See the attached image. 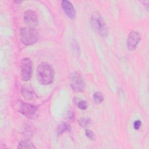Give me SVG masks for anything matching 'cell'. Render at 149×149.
Here are the masks:
<instances>
[{"instance_id": "obj_4", "label": "cell", "mask_w": 149, "mask_h": 149, "mask_svg": "<svg viewBox=\"0 0 149 149\" xmlns=\"http://www.w3.org/2000/svg\"><path fill=\"white\" fill-rule=\"evenodd\" d=\"M17 109L19 112L30 119H34L38 115V109L36 106L21 101L18 102Z\"/></svg>"}, {"instance_id": "obj_3", "label": "cell", "mask_w": 149, "mask_h": 149, "mask_svg": "<svg viewBox=\"0 0 149 149\" xmlns=\"http://www.w3.org/2000/svg\"><path fill=\"white\" fill-rule=\"evenodd\" d=\"M90 23L94 30L101 37H106L108 30L104 20L98 13H94L90 18Z\"/></svg>"}, {"instance_id": "obj_12", "label": "cell", "mask_w": 149, "mask_h": 149, "mask_svg": "<svg viewBox=\"0 0 149 149\" xmlns=\"http://www.w3.org/2000/svg\"><path fill=\"white\" fill-rule=\"evenodd\" d=\"M93 100L95 103L99 104L104 101V95L100 91H96L93 94Z\"/></svg>"}, {"instance_id": "obj_9", "label": "cell", "mask_w": 149, "mask_h": 149, "mask_svg": "<svg viewBox=\"0 0 149 149\" xmlns=\"http://www.w3.org/2000/svg\"><path fill=\"white\" fill-rule=\"evenodd\" d=\"M62 8L66 15L70 19H74L76 17V11L72 3L66 0L62 1Z\"/></svg>"}, {"instance_id": "obj_1", "label": "cell", "mask_w": 149, "mask_h": 149, "mask_svg": "<svg viewBox=\"0 0 149 149\" xmlns=\"http://www.w3.org/2000/svg\"><path fill=\"white\" fill-rule=\"evenodd\" d=\"M54 70L52 66L47 62H42L37 68V78L41 84H51L54 78Z\"/></svg>"}, {"instance_id": "obj_6", "label": "cell", "mask_w": 149, "mask_h": 149, "mask_svg": "<svg viewBox=\"0 0 149 149\" xmlns=\"http://www.w3.org/2000/svg\"><path fill=\"white\" fill-rule=\"evenodd\" d=\"M32 74V62L28 58H23L20 62V75L22 79L28 81Z\"/></svg>"}, {"instance_id": "obj_18", "label": "cell", "mask_w": 149, "mask_h": 149, "mask_svg": "<svg viewBox=\"0 0 149 149\" xmlns=\"http://www.w3.org/2000/svg\"><path fill=\"white\" fill-rule=\"evenodd\" d=\"M141 125V122L140 120H136L133 123V127L136 130H138Z\"/></svg>"}, {"instance_id": "obj_17", "label": "cell", "mask_w": 149, "mask_h": 149, "mask_svg": "<svg viewBox=\"0 0 149 149\" xmlns=\"http://www.w3.org/2000/svg\"><path fill=\"white\" fill-rule=\"evenodd\" d=\"M66 118L68 120H70V121H73L74 118H75V115L74 113V112L73 111H68L66 113Z\"/></svg>"}, {"instance_id": "obj_15", "label": "cell", "mask_w": 149, "mask_h": 149, "mask_svg": "<svg viewBox=\"0 0 149 149\" xmlns=\"http://www.w3.org/2000/svg\"><path fill=\"white\" fill-rule=\"evenodd\" d=\"M85 134H86V136H87V137L88 139H89L90 140H94L95 139V134L94 133L91 131V130L90 129H86L85 130Z\"/></svg>"}, {"instance_id": "obj_11", "label": "cell", "mask_w": 149, "mask_h": 149, "mask_svg": "<svg viewBox=\"0 0 149 149\" xmlns=\"http://www.w3.org/2000/svg\"><path fill=\"white\" fill-rule=\"evenodd\" d=\"M17 148H36L33 143L29 140H23L19 142Z\"/></svg>"}, {"instance_id": "obj_7", "label": "cell", "mask_w": 149, "mask_h": 149, "mask_svg": "<svg viewBox=\"0 0 149 149\" xmlns=\"http://www.w3.org/2000/svg\"><path fill=\"white\" fill-rule=\"evenodd\" d=\"M141 40V35L137 31H131L127 40V47L129 50L132 51L136 49Z\"/></svg>"}, {"instance_id": "obj_14", "label": "cell", "mask_w": 149, "mask_h": 149, "mask_svg": "<svg viewBox=\"0 0 149 149\" xmlns=\"http://www.w3.org/2000/svg\"><path fill=\"white\" fill-rule=\"evenodd\" d=\"M22 93L24 97V98L26 100H33V99L34 94L32 92H31V91H29V90H27L26 89H24V88L23 89V88L22 91Z\"/></svg>"}, {"instance_id": "obj_8", "label": "cell", "mask_w": 149, "mask_h": 149, "mask_svg": "<svg viewBox=\"0 0 149 149\" xmlns=\"http://www.w3.org/2000/svg\"><path fill=\"white\" fill-rule=\"evenodd\" d=\"M23 17L24 22L28 27H34L38 24V15L34 10H26L24 13Z\"/></svg>"}, {"instance_id": "obj_16", "label": "cell", "mask_w": 149, "mask_h": 149, "mask_svg": "<svg viewBox=\"0 0 149 149\" xmlns=\"http://www.w3.org/2000/svg\"><path fill=\"white\" fill-rule=\"evenodd\" d=\"M77 106L79 108L82 110H85L87 108V104L86 101L84 100H80L77 103Z\"/></svg>"}, {"instance_id": "obj_5", "label": "cell", "mask_w": 149, "mask_h": 149, "mask_svg": "<svg viewBox=\"0 0 149 149\" xmlns=\"http://www.w3.org/2000/svg\"><path fill=\"white\" fill-rule=\"evenodd\" d=\"M70 85L72 89L77 92H81L84 90L85 83L81 75L77 72H73L70 76Z\"/></svg>"}, {"instance_id": "obj_10", "label": "cell", "mask_w": 149, "mask_h": 149, "mask_svg": "<svg viewBox=\"0 0 149 149\" xmlns=\"http://www.w3.org/2000/svg\"><path fill=\"white\" fill-rule=\"evenodd\" d=\"M71 130V127L69 124L67 122H62L58 125L56 129L57 134L61 135L65 132H69Z\"/></svg>"}, {"instance_id": "obj_2", "label": "cell", "mask_w": 149, "mask_h": 149, "mask_svg": "<svg viewBox=\"0 0 149 149\" xmlns=\"http://www.w3.org/2000/svg\"><path fill=\"white\" fill-rule=\"evenodd\" d=\"M20 37L23 44L30 45L37 42L38 39V33L34 27H25L21 29Z\"/></svg>"}, {"instance_id": "obj_13", "label": "cell", "mask_w": 149, "mask_h": 149, "mask_svg": "<svg viewBox=\"0 0 149 149\" xmlns=\"http://www.w3.org/2000/svg\"><path fill=\"white\" fill-rule=\"evenodd\" d=\"M78 123L81 127L86 128L91 124V121L88 118H82L79 120Z\"/></svg>"}]
</instances>
